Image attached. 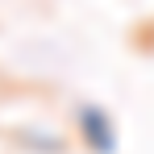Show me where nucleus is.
Masks as SVG:
<instances>
[{
    "label": "nucleus",
    "mask_w": 154,
    "mask_h": 154,
    "mask_svg": "<svg viewBox=\"0 0 154 154\" xmlns=\"http://www.w3.org/2000/svg\"><path fill=\"white\" fill-rule=\"evenodd\" d=\"M79 137L92 154H112L117 150V129H112V117L96 108V104H83L79 108Z\"/></svg>",
    "instance_id": "1"
}]
</instances>
